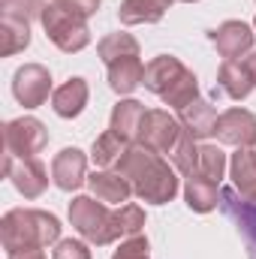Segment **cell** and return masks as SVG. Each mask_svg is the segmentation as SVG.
Listing matches in <instances>:
<instances>
[{"mask_svg":"<svg viewBox=\"0 0 256 259\" xmlns=\"http://www.w3.org/2000/svg\"><path fill=\"white\" fill-rule=\"evenodd\" d=\"M223 172H226V154L217 145H199V172L196 175L211 178V181L220 184Z\"/></svg>","mask_w":256,"mask_h":259,"instance_id":"cell-27","label":"cell"},{"mask_svg":"<svg viewBox=\"0 0 256 259\" xmlns=\"http://www.w3.org/2000/svg\"><path fill=\"white\" fill-rule=\"evenodd\" d=\"M30 24L27 18H18L12 12H3L0 18V55H15V52H24L30 46Z\"/></svg>","mask_w":256,"mask_h":259,"instance_id":"cell-21","label":"cell"},{"mask_svg":"<svg viewBox=\"0 0 256 259\" xmlns=\"http://www.w3.org/2000/svg\"><path fill=\"white\" fill-rule=\"evenodd\" d=\"M69 223L88 244H97V247H106L124 235L118 211H109L106 202L91 196H75L69 202Z\"/></svg>","mask_w":256,"mask_h":259,"instance_id":"cell-4","label":"cell"},{"mask_svg":"<svg viewBox=\"0 0 256 259\" xmlns=\"http://www.w3.org/2000/svg\"><path fill=\"white\" fill-rule=\"evenodd\" d=\"M256 88L253 75L247 72L244 61H223L217 69V91L226 94L229 100H244Z\"/></svg>","mask_w":256,"mask_h":259,"instance_id":"cell-17","label":"cell"},{"mask_svg":"<svg viewBox=\"0 0 256 259\" xmlns=\"http://www.w3.org/2000/svg\"><path fill=\"white\" fill-rule=\"evenodd\" d=\"M12 94L24 109H39L46 106L52 94V72L42 64H24L12 75Z\"/></svg>","mask_w":256,"mask_h":259,"instance_id":"cell-10","label":"cell"},{"mask_svg":"<svg viewBox=\"0 0 256 259\" xmlns=\"http://www.w3.org/2000/svg\"><path fill=\"white\" fill-rule=\"evenodd\" d=\"M181 133H184V127H181V121L175 115H169L166 109H148L136 145H142V148H148L154 154H172Z\"/></svg>","mask_w":256,"mask_h":259,"instance_id":"cell-6","label":"cell"},{"mask_svg":"<svg viewBox=\"0 0 256 259\" xmlns=\"http://www.w3.org/2000/svg\"><path fill=\"white\" fill-rule=\"evenodd\" d=\"M229 172H232V184L235 190L247 199L256 196V142L250 148H238L229 160Z\"/></svg>","mask_w":256,"mask_h":259,"instance_id":"cell-19","label":"cell"},{"mask_svg":"<svg viewBox=\"0 0 256 259\" xmlns=\"http://www.w3.org/2000/svg\"><path fill=\"white\" fill-rule=\"evenodd\" d=\"M88 187H91V193L97 196L100 202H106V205H121V202H127L130 196H133V187H130V181L115 169H100V172H94L91 178H88Z\"/></svg>","mask_w":256,"mask_h":259,"instance_id":"cell-16","label":"cell"},{"mask_svg":"<svg viewBox=\"0 0 256 259\" xmlns=\"http://www.w3.org/2000/svg\"><path fill=\"white\" fill-rule=\"evenodd\" d=\"M42 9H46L42 0H3V12H12V15L27 18V21L42 18Z\"/></svg>","mask_w":256,"mask_h":259,"instance_id":"cell-29","label":"cell"},{"mask_svg":"<svg viewBox=\"0 0 256 259\" xmlns=\"http://www.w3.org/2000/svg\"><path fill=\"white\" fill-rule=\"evenodd\" d=\"M130 145L121 139V136H115L112 130H106V133H100L97 139H94V148H91V160L100 166V169H112V166H118L121 163V157H124V151H127Z\"/></svg>","mask_w":256,"mask_h":259,"instance_id":"cell-24","label":"cell"},{"mask_svg":"<svg viewBox=\"0 0 256 259\" xmlns=\"http://www.w3.org/2000/svg\"><path fill=\"white\" fill-rule=\"evenodd\" d=\"M6 259H46V247H18V250H6Z\"/></svg>","mask_w":256,"mask_h":259,"instance_id":"cell-33","label":"cell"},{"mask_svg":"<svg viewBox=\"0 0 256 259\" xmlns=\"http://www.w3.org/2000/svg\"><path fill=\"white\" fill-rule=\"evenodd\" d=\"M184 199H187L190 211L208 214L220 205V184L211 181V178H202V175H190L187 184H184Z\"/></svg>","mask_w":256,"mask_h":259,"instance_id":"cell-20","label":"cell"},{"mask_svg":"<svg viewBox=\"0 0 256 259\" xmlns=\"http://www.w3.org/2000/svg\"><path fill=\"white\" fill-rule=\"evenodd\" d=\"M217 142L232 148H250L256 142V115L247 109H226L214 127Z\"/></svg>","mask_w":256,"mask_h":259,"instance_id":"cell-12","label":"cell"},{"mask_svg":"<svg viewBox=\"0 0 256 259\" xmlns=\"http://www.w3.org/2000/svg\"><path fill=\"white\" fill-rule=\"evenodd\" d=\"M145 106L139 103V100H121L115 109H112V124L109 130L115 133V136H121L127 145H136V139H139V130H142V121H145Z\"/></svg>","mask_w":256,"mask_h":259,"instance_id":"cell-18","label":"cell"},{"mask_svg":"<svg viewBox=\"0 0 256 259\" xmlns=\"http://www.w3.org/2000/svg\"><path fill=\"white\" fill-rule=\"evenodd\" d=\"M169 6H163L160 0H124L118 9L121 24H157L166 15Z\"/></svg>","mask_w":256,"mask_h":259,"instance_id":"cell-23","label":"cell"},{"mask_svg":"<svg viewBox=\"0 0 256 259\" xmlns=\"http://www.w3.org/2000/svg\"><path fill=\"white\" fill-rule=\"evenodd\" d=\"M0 238L6 250L49 247L61 241V220L39 208H12L0 220Z\"/></svg>","mask_w":256,"mask_h":259,"instance_id":"cell-2","label":"cell"},{"mask_svg":"<svg viewBox=\"0 0 256 259\" xmlns=\"http://www.w3.org/2000/svg\"><path fill=\"white\" fill-rule=\"evenodd\" d=\"M42 27H46V36L66 55L72 52H81L88 42H91V27H88V18L66 9L61 3H46L42 9Z\"/></svg>","mask_w":256,"mask_h":259,"instance_id":"cell-5","label":"cell"},{"mask_svg":"<svg viewBox=\"0 0 256 259\" xmlns=\"http://www.w3.org/2000/svg\"><path fill=\"white\" fill-rule=\"evenodd\" d=\"M142 84L157 94L166 106L172 109H184L199 97V81L187 66L181 64L175 55H157L145 64V78Z\"/></svg>","mask_w":256,"mask_h":259,"instance_id":"cell-3","label":"cell"},{"mask_svg":"<svg viewBox=\"0 0 256 259\" xmlns=\"http://www.w3.org/2000/svg\"><path fill=\"white\" fill-rule=\"evenodd\" d=\"M97 55L103 58L106 66L115 64V61H121V58H139V42H136V36H130V33H109V36L100 39Z\"/></svg>","mask_w":256,"mask_h":259,"instance_id":"cell-25","label":"cell"},{"mask_svg":"<svg viewBox=\"0 0 256 259\" xmlns=\"http://www.w3.org/2000/svg\"><path fill=\"white\" fill-rule=\"evenodd\" d=\"M178 121H181V127L199 142V139L214 136V127H217V109H214L208 100L196 97V100L187 103L184 109H178Z\"/></svg>","mask_w":256,"mask_h":259,"instance_id":"cell-14","label":"cell"},{"mask_svg":"<svg viewBox=\"0 0 256 259\" xmlns=\"http://www.w3.org/2000/svg\"><path fill=\"white\" fill-rule=\"evenodd\" d=\"M3 172H6V178L12 181V187L24 199H39V196L46 193V187H49V169L36 157L18 160V157L6 154L3 157Z\"/></svg>","mask_w":256,"mask_h":259,"instance_id":"cell-9","label":"cell"},{"mask_svg":"<svg viewBox=\"0 0 256 259\" xmlns=\"http://www.w3.org/2000/svg\"><path fill=\"white\" fill-rule=\"evenodd\" d=\"M181 3H196V0H181Z\"/></svg>","mask_w":256,"mask_h":259,"instance_id":"cell-36","label":"cell"},{"mask_svg":"<svg viewBox=\"0 0 256 259\" xmlns=\"http://www.w3.org/2000/svg\"><path fill=\"white\" fill-rule=\"evenodd\" d=\"M118 220H121V232H124L127 238L142 235V229H145V211H142L139 205H121Z\"/></svg>","mask_w":256,"mask_h":259,"instance_id":"cell-28","label":"cell"},{"mask_svg":"<svg viewBox=\"0 0 256 259\" xmlns=\"http://www.w3.org/2000/svg\"><path fill=\"white\" fill-rule=\"evenodd\" d=\"M115 169L130 181L133 193L148 205H166L178 193V169L142 145H130Z\"/></svg>","mask_w":256,"mask_h":259,"instance_id":"cell-1","label":"cell"},{"mask_svg":"<svg viewBox=\"0 0 256 259\" xmlns=\"http://www.w3.org/2000/svg\"><path fill=\"white\" fill-rule=\"evenodd\" d=\"M145 78V64L139 58H121L115 64H109V88L121 97L133 94Z\"/></svg>","mask_w":256,"mask_h":259,"instance_id":"cell-22","label":"cell"},{"mask_svg":"<svg viewBox=\"0 0 256 259\" xmlns=\"http://www.w3.org/2000/svg\"><path fill=\"white\" fill-rule=\"evenodd\" d=\"M52 3H61V6H66V9H72V12H78V15L91 18V15L100 9V3H103V0H52Z\"/></svg>","mask_w":256,"mask_h":259,"instance_id":"cell-32","label":"cell"},{"mask_svg":"<svg viewBox=\"0 0 256 259\" xmlns=\"http://www.w3.org/2000/svg\"><path fill=\"white\" fill-rule=\"evenodd\" d=\"M52 259H91V247L84 241H75V238H64L55 244Z\"/></svg>","mask_w":256,"mask_h":259,"instance_id":"cell-30","label":"cell"},{"mask_svg":"<svg viewBox=\"0 0 256 259\" xmlns=\"http://www.w3.org/2000/svg\"><path fill=\"white\" fill-rule=\"evenodd\" d=\"M148 238L145 235H133V238H127L118 250H115V256L112 259H151L148 256Z\"/></svg>","mask_w":256,"mask_h":259,"instance_id":"cell-31","label":"cell"},{"mask_svg":"<svg viewBox=\"0 0 256 259\" xmlns=\"http://www.w3.org/2000/svg\"><path fill=\"white\" fill-rule=\"evenodd\" d=\"M52 181L55 187H61L64 193L78 190L88 181V157L78 148H64L55 160H52Z\"/></svg>","mask_w":256,"mask_h":259,"instance_id":"cell-13","label":"cell"},{"mask_svg":"<svg viewBox=\"0 0 256 259\" xmlns=\"http://www.w3.org/2000/svg\"><path fill=\"white\" fill-rule=\"evenodd\" d=\"M84 106H88V81L78 78V75L69 78V81H64V84L52 94V109H55L58 118L72 121V118H78V115L84 112Z\"/></svg>","mask_w":256,"mask_h":259,"instance_id":"cell-15","label":"cell"},{"mask_svg":"<svg viewBox=\"0 0 256 259\" xmlns=\"http://www.w3.org/2000/svg\"><path fill=\"white\" fill-rule=\"evenodd\" d=\"M208 39H211V46L220 52L223 61H241L244 55L253 52L256 33H253V27L244 24V21H223L220 27H214V30L208 33Z\"/></svg>","mask_w":256,"mask_h":259,"instance_id":"cell-11","label":"cell"},{"mask_svg":"<svg viewBox=\"0 0 256 259\" xmlns=\"http://www.w3.org/2000/svg\"><path fill=\"white\" fill-rule=\"evenodd\" d=\"M160 3H163V6H172V3H175V0H160Z\"/></svg>","mask_w":256,"mask_h":259,"instance_id":"cell-35","label":"cell"},{"mask_svg":"<svg viewBox=\"0 0 256 259\" xmlns=\"http://www.w3.org/2000/svg\"><path fill=\"white\" fill-rule=\"evenodd\" d=\"M169 157H172V166L184 178H190V175L199 172V145H196V139H193L187 130L181 133V139H178V145H175V151Z\"/></svg>","mask_w":256,"mask_h":259,"instance_id":"cell-26","label":"cell"},{"mask_svg":"<svg viewBox=\"0 0 256 259\" xmlns=\"http://www.w3.org/2000/svg\"><path fill=\"white\" fill-rule=\"evenodd\" d=\"M220 208L235 223L238 235L244 238L247 259H256V196L247 199V196L238 193L235 187H226V190H220Z\"/></svg>","mask_w":256,"mask_h":259,"instance_id":"cell-8","label":"cell"},{"mask_svg":"<svg viewBox=\"0 0 256 259\" xmlns=\"http://www.w3.org/2000/svg\"><path fill=\"white\" fill-rule=\"evenodd\" d=\"M3 145L9 157H36L49 145V130L36 118H15L3 127Z\"/></svg>","mask_w":256,"mask_h":259,"instance_id":"cell-7","label":"cell"},{"mask_svg":"<svg viewBox=\"0 0 256 259\" xmlns=\"http://www.w3.org/2000/svg\"><path fill=\"white\" fill-rule=\"evenodd\" d=\"M253 27H256V18H253Z\"/></svg>","mask_w":256,"mask_h":259,"instance_id":"cell-37","label":"cell"},{"mask_svg":"<svg viewBox=\"0 0 256 259\" xmlns=\"http://www.w3.org/2000/svg\"><path fill=\"white\" fill-rule=\"evenodd\" d=\"M244 66H247V72L253 75V81H256V52H250V55L244 58Z\"/></svg>","mask_w":256,"mask_h":259,"instance_id":"cell-34","label":"cell"}]
</instances>
